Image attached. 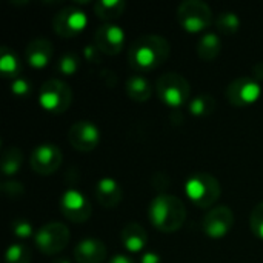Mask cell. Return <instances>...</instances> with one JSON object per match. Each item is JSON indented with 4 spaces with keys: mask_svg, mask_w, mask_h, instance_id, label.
Here are the masks:
<instances>
[{
    "mask_svg": "<svg viewBox=\"0 0 263 263\" xmlns=\"http://www.w3.org/2000/svg\"><path fill=\"white\" fill-rule=\"evenodd\" d=\"M106 256V245L94 237L80 240L74 248V260L77 263H103Z\"/></svg>",
    "mask_w": 263,
    "mask_h": 263,
    "instance_id": "obj_15",
    "label": "cell"
},
{
    "mask_svg": "<svg viewBox=\"0 0 263 263\" xmlns=\"http://www.w3.org/2000/svg\"><path fill=\"white\" fill-rule=\"evenodd\" d=\"M122 245L131 253H140L148 245V234L145 228L136 222H129L123 227L120 233Z\"/></svg>",
    "mask_w": 263,
    "mask_h": 263,
    "instance_id": "obj_18",
    "label": "cell"
},
{
    "mask_svg": "<svg viewBox=\"0 0 263 263\" xmlns=\"http://www.w3.org/2000/svg\"><path fill=\"white\" fill-rule=\"evenodd\" d=\"M86 23L88 17L82 9L76 6H65L54 15L52 29L63 39H72L86 28Z\"/></svg>",
    "mask_w": 263,
    "mask_h": 263,
    "instance_id": "obj_8",
    "label": "cell"
},
{
    "mask_svg": "<svg viewBox=\"0 0 263 263\" xmlns=\"http://www.w3.org/2000/svg\"><path fill=\"white\" fill-rule=\"evenodd\" d=\"M11 230H12L14 236H17L18 239H29L32 234H35L34 230H32V225L28 220H23V219L14 220L12 225H11Z\"/></svg>",
    "mask_w": 263,
    "mask_h": 263,
    "instance_id": "obj_29",
    "label": "cell"
},
{
    "mask_svg": "<svg viewBox=\"0 0 263 263\" xmlns=\"http://www.w3.org/2000/svg\"><path fill=\"white\" fill-rule=\"evenodd\" d=\"M22 163H23V156L17 146H9L2 153L0 168H2L3 176L9 177V176L17 174L22 168Z\"/></svg>",
    "mask_w": 263,
    "mask_h": 263,
    "instance_id": "obj_23",
    "label": "cell"
},
{
    "mask_svg": "<svg viewBox=\"0 0 263 263\" xmlns=\"http://www.w3.org/2000/svg\"><path fill=\"white\" fill-rule=\"evenodd\" d=\"M108 263H134V260L128 256H123V254H116L114 257H111V260Z\"/></svg>",
    "mask_w": 263,
    "mask_h": 263,
    "instance_id": "obj_34",
    "label": "cell"
},
{
    "mask_svg": "<svg viewBox=\"0 0 263 263\" xmlns=\"http://www.w3.org/2000/svg\"><path fill=\"white\" fill-rule=\"evenodd\" d=\"M156 91L159 99L170 108L183 106L191 94V85L179 72H166L159 77L156 83Z\"/></svg>",
    "mask_w": 263,
    "mask_h": 263,
    "instance_id": "obj_4",
    "label": "cell"
},
{
    "mask_svg": "<svg viewBox=\"0 0 263 263\" xmlns=\"http://www.w3.org/2000/svg\"><path fill=\"white\" fill-rule=\"evenodd\" d=\"M62 160H63V154L59 149V146L52 143H43L32 151L29 165L34 173L40 176H49L60 168Z\"/></svg>",
    "mask_w": 263,
    "mask_h": 263,
    "instance_id": "obj_13",
    "label": "cell"
},
{
    "mask_svg": "<svg viewBox=\"0 0 263 263\" xmlns=\"http://www.w3.org/2000/svg\"><path fill=\"white\" fill-rule=\"evenodd\" d=\"M68 142L74 149L89 153L100 143V129L89 120H79L69 128Z\"/></svg>",
    "mask_w": 263,
    "mask_h": 263,
    "instance_id": "obj_12",
    "label": "cell"
},
{
    "mask_svg": "<svg viewBox=\"0 0 263 263\" xmlns=\"http://www.w3.org/2000/svg\"><path fill=\"white\" fill-rule=\"evenodd\" d=\"M11 91H12V94L17 96V97H28V96L31 94V83H29L26 79L18 77V79L12 80V83H11Z\"/></svg>",
    "mask_w": 263,
    "mask_h": 263,
    "instance_id": "obj_30",
    "label": "cell"
},
{
    "mask_svg": "<svg viewBox=\"0 0 263 263\" xmlns=\"http://www.w3.org/2000/svg\"><path fill=\"white\" fill-rule=\"evenodd\" d=\"M225 94L233 106L245 108L259 100L262 88L254 77H237L227 86Z\"/></svg>",
    "mask_w": 263,
    "mask_h": 263,
    "instance_id": "obj_9",
    "label": "cell"
},
{
    "mask_svg": "<svg viewBox=\"0 0 263 263\" xmlns=\"http://www.w3.org/2000/svg\"><path fill=\"white\" fill-rule=\"evenodd\" d=\"M216 28L223 35H228V37L234 35L240 28V18L236 12L225 11V12L219 14V17L216 18Z\"/></svg>",
    "mask_w": 263,
    "mask_h": 263,
    "instance_id": "obj_25",
    "label": "cell"
},
{
    "mask_svg": "<svg viewBox=\"0 0 263 263\" xmlns=\"http://www.w3.org/2000/svg\"><path fill=\"white\" fill-rule=\"evenodd\" d=\"M51 263H71L68 259H65V257H62V259H54Z\"/></svg>",
    "mask_w": 263,
    "mask_h": 263,
    "instance_id": "obj_36",
    "label": "cell"
},
{
    "mask_svg": "<svg viewBox=\"0 0 263 263\" xmlns=\"http://www.w3.org/2000/svg\"><path fill=\"white\" fill-rule=\"evenodd\" d=\"M177 20L188 32H202L213 23V11L202 0H185L177 8Z\"/></svg>",
    "mask_w": 263,
    "mask_h": 263,
    "instance_id": "obj_5",
    "label": "cell"
},
{
    "mask_svg": "<svg viewBox=\"0 0 263 263\" xmlns=\"http://www.w3.org/2000/svg\"><path fill=\"white\" fill-rule=\"evenodd\" d=\"M52 43L45 39V37H37L32 39L25 49V57L29 66L35 68V69H42L45 68L51 59H52Z\"/></svg>",
    "mask_w": 263,
    "mask_h": 263,
    "instance_id": "obj_16",
    "label": "cell"
},
{
    "mask_svg": "<svg viewBox=\"0 0 263 263\" xmlns=\"http://www.w3.org/2000/svg\"><path fill=\"white\" fill-rule=\"evenodd\" d=\"M32 260V253L28 247L22 243L11 245L6 250L5 254V263H31Z\"/></svg>",
    "mask_w": 263,
    "mask_h": 263,
    "instance_id": "obj_26",
    "label": "cell"
},
{
    "mask_svg": "<svg viewBox=\"0 0 263 263\" xmlns=\"http://www.w3.org/2000/svg\"><path fill=\"white\" fill-rule=\"evenodd\" d=\"M126 3L122 0H100L94 3V12L105 23H111L112 20L123 15Z\"/></svg>",
    "mask_w": 263,
    "mask_h": 263,
    "instance_id": "obj_21",
    "label": "cell"
},
{
    "mask_svg": "<svg viewBox=\"0 0 263 263\" xmlns=\"http://www.w3.org/2000/svg\"><path fill=\"white\" fill-rule=\"evenodd\" d=\"M40 106L52 114L65 112L72 102V91L66 82L59 79H49L40 86L39 92Z\"/></svg>",
    "mask_w": 263,
    "mask_h": 263,
    "instance_id": "obj_6",
    "label": "cell"
},
{
    "mask_svg": "<svg viewBox=\"0 0 263 263\" xmlns=\"http://www.w3.org/2000/svg\"><path fill=\"white\" fill-rule=\"evenodd\" d=\"M94 194H96L97 202L106 210L116 208L122 202V197H123L122 186L111 177L100 179L96 185Z\"/></svg>",
    "mask_w": 263,
    "mask_h": 263,
    "instance_id": "obj_17",
    "label": "cell"
},
{
    "mask_svg": "<svg viewBox=\"0 0 263 263\" xmlns=\"http://www.w3.org/2000/svg\"><path fill=\"white\" fill-rule=\"evenodd\" d=\"M60 211L62 214L74 223H83L86 222L91 214H92V208L89 200L79 191V190H66L62 196H60Z\"/></svg>",
    "mask_w": 263,
    "mask_h": 263,
    "instance_id": "obj_10",
    "label": "cell"
},
{
    "mask_svg": "<svg viewBox=\"0 0 263 263\" xmlns=\"http://www.w3.org/2000/svg\"><path fill=\"white\" fill-rule=\"evenodd\" d=\"M92 45L105 55H117L125 46V31L114 23H103L94 31Z\"/></svg>",
    "mask_w": 263,
    "mask_h": 263,
    "instance_id": "obj_11",
    "label": "cell"
},
{
    "mask_svg": "<svg viewBox=\"0 0 263 263\" xmlns=\"http://www.w3.org/2000/svg\"><path fill=\"white\" fill-rule=\"evenodd\" d=\"M183 190L186 197L199 208L213 206L222 194V186L219 180L214 176L202 171L190 176L185 182Z\"/></svg>",
    "mask_w": 263,
    "mask_h": 263,
    "instance_id": "obj_3",
    "label": "cell"
},
{
    "mask_svg": "<svg viewBox=\"0 0 263 263\" xmlns=\"http://www.w3.org/2000/svg\"><path fill=\"white\" fill-rule=\"evenodd\" d=\"M171 46L162 35L149 34L139 37L128 51L129 66L137 72H148L166 62Z\"/></svg>",
    "mask_w": 263,
    "mask_h": 263,
    "instance_id": "obj_1",
    "label": "cell"
},
{
    "mask_svg": "<svg viewBox=\"0 0 263 263\" xmlns=\"http://www.w3.org/2000/svg\"><path fill=\"white\" fill-rule=\"evenodd\" d=\"M125 89H126V94L131 100L134 102H146L149 100L151 94H153V88H151V83L148 79H145L143 76L140 74H134L131 76L128 80H126V85H125Z\"/></svg>",
    "mask_w": 263,
    "mask_h": 263,
    "instance_id": "obj_20",
    "label": "cell"
},
{
    "mask_svg": "<svg viewBox=\"0 0 263 263\" xmlns=\"http://www.w3.org/2000/svg\"><path fill=\"white\" fill-rule=\"evenodd\" d=\"M142 263H162L160 260V256L157 254V253H154V251H148V253H145L143 256H142Z\"/></svg>",
    "mask_w": 263,
    "mask_h": 263,
    "instance_id": "obj_33",
    "label": "cell"
},
{
    "mask_svg": "<svg viewBox=\"0 0 263 263\" xmlns=\"http://www.w3.org/2000/svg\"><path fill=\"white\" fill-rule=\"evenodd\" d=\"M222 51V40L217 34L214 32H206L203 34L197 45H196V52L197 57L203 62H211L214 60Z\"/></svg>",
    "mask_w": 263,
    "mask_h": 263,
    "instance_id": "obj_19",
    "label": "cell"
},
{
    "mask_svg": "<svg viewBox=\"0 0 263 263\" xmlns=\"http://www.w3.org/2000/svg\"><path fill=\"white\" fill-rule=\"evenodd\" d=\"M69 230L65 223L49 222L42 225L34 234L35 247L46 256H54L63 251L69 243Z\"/></svg>",
    "mask_w": 263,
    "mask_h": 263,
    "instance_id": "obj_7",
    "label": "cell"
},
{
    "mask_svg": "<svg viewBox=\"0 0 263 263\" xmlns=\"http://www.w3.org/2000/svg\"><path fill=\"white\" fill-rule=\"evenodd\" d=\"M254 79H256L257 82H259V80H263V62L254 66Z\"/></svg>",
    "mask_w": 263,
    "mask_h": 263,
    "instance_id": "obj_35",
    "label": "cell"
},
{
    "mask_svg": "<svg viewBox=\"0 0 263 263\" xmlns=\"http://www.w3.org/2000/svg\"><path fill=\"white\" fill-rule=\"evenodd\" d=\"M2 191L9 199H18L25 194V188L18 182H5L2 185Z\"/></svg>",
    "mask_w": 263,
    "mask_h": 263,
    "instance_id": "obj_31",
    "label": "cell"
},
{
    "mask_svg": "<svg viewBox=\"0 0 263 263\" xmlns=\"http://www.w3.org/2000/svg\"><path fill=\"white\" fill-rule=\"evenodd\" d=\"M79 65H80V62H79V55H77V54H74V52H65V54L59 59L55 68H57V71H59L60 74H63V76H72V74L77 72Z\"/></svg>",
    "mask_w": 263,
    "mask_h": 263,
    "instance_id": "obj_27",
    "label": "cell"
},
{
    "mask_svg": "<svg viewBox=\"0 0 263 263\" xmlns=\"http://www.w3.org/2000/svg\"><path fill=\"white\" fill-rule=\"evenodd\" d=\"M0 71L5 79H18L22 72V62L14 51L3 46L0 51Z\"/></svg>",
    "mask_w": 263,
    "mask_h": 263,
    "instance_id": "obj_22",
    "label": "cell"
},
{
    "mask_svg": "<svg viewBox=\"0 0 263 263\" xmlns=\"http://www.w3.org/2000/svg\"><path fill=\"white\" fill-rule=\"evenodd\" d=\"M100 54H102V52H100L94 45H88V46L83 48V55H85V59H86L88 62H91V63L100 62Z\"/></svg>",
    "mask_w": 263,
    "mask_h": 263,
    "instance_id": "obj_32",
    "label": "cell"
},
{
    "mask_svg": "<svg viewBox=\"0 0 263 263\" xmlns=\"http://www.w3.org/2000/svg\"><path fill=\"white\" fill-rule=\"evenodd\" d=\"M148 219L156 230L162 233H174L185 223L186 208L179 197L159 194L148 206Z\"/></svg>",
    "mask_w": 263,
    "mask_h": 263,
    "instance_id": "obj_2",
    "label": "cell"
},
{
    "mask_svg": "<svg viewBox=\"0 0 263 263\" xmlns=\"http://www.w3.org/2000/svg\"><path fill=\"white\" fill-rule=\"evenodd\" d=\"M250 227L256 237L263 240V202L254 206L250 216Z\"/></svg>",
    "mask_w": 263,
    "mask_h": 263,
    "instance_id": "obj_28",
    "label": "cell"
},
{
    "mask_svg": "<svg viewBox=\"0 0 263 263\" xmlns=\"http://www.w3.org/2000/svg\"><path fill=\"white\" fill-rule=\"evenodd\" d=\"M216 109V99L210 94H200L188 103V111L196 117H206Z\"/></svg>",
    "mask_w": 263,
    "mask_h": 263,
    "instance_id": "obj_24",
    "label": "cell"
},
{
    "mask_svg": "<svg viewBox=\"0 0 263 263\" xmlns=\"http://www.w3.org/2000/svg\"><path fill=\"white\" fill-rule=\"evenodd\" d=\"M233 227H234V213L225 205L210 210L202 222L203 233L210 239L225 237L233 230Z\"/></svg>",
    "mask_w": 263,
    "mask_h": 263,
    "instance_id": "obj_14",
    "label": "cell"
}]
</instances>
